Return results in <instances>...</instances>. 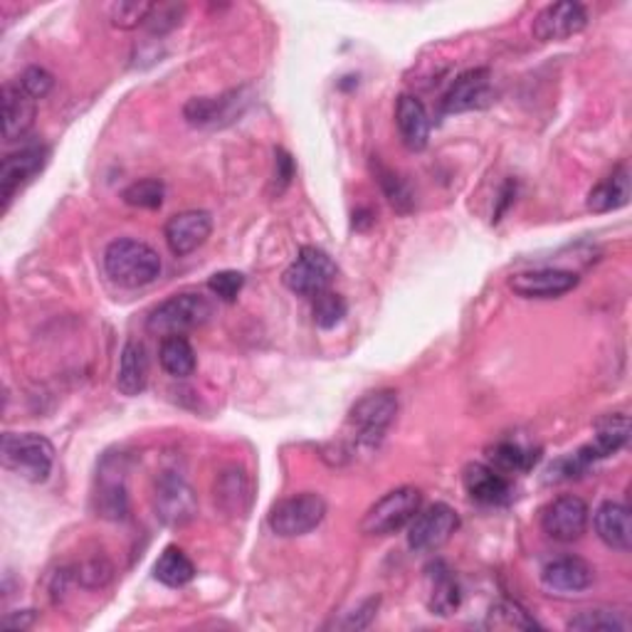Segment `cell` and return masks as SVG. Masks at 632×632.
I'll return each instance as SVG.
<instances>
[{
	"label": "cell",
	"instance_id": "cell-33",
	"mask_svg": "<svg viewBox=\"0 0 632 632\" xmlns=\"http://www.w3.org/2000/svg\"><path fill=\"white\" fill-rule=\"evenodd\" d=\"M156 3H144V0H120V3L110 6V20L114 28L120 30H134L138 25H146L152 18Z\"/></svg>",
	"mask_w": 632,
	"mask_h": 632
},
{
	"label": "cell",
	"instance_id": "cell-23",
	"mask_svg": "<svg viewBox=\"0 0 632 632\" xmlns=\"http://www.w3.org/2000/svg\"><path fill=\"white\" fill-rule=\"evenodd\" d=\"M595 533L601 541L615 551H630L632 546V527H630V509L623 501H603L595 509Z\"/></svg>",
	"mask_w": 632,
	"mask_h": 632
},
{
	"label": "cell",
	"instance_id": "cell-1",
	"mask_svg": "<svg viewBox=\"0 0 632 632\" xmlns=\"http://www.w3.org/2000/svg\"><path fill=\"white\" fill-rule=\"evenodd\" d=\"M104 270L114 284L138 289L156 282L160 274V257L152 245L134 238H120L106 245Z\"/></svg>",
	"mask_w": 632,
	"mask_h": 632
},
{
	"label": "cell",
	"instance_id": "cell-3",
	"mask_svg": "<svg viewBox=\"0 0 632 632\" xmlns=\"http://www.w3.org/2000/svg\"><path fill=\"white\" fill-rule=\"evenodd\" d=\"M213 317V304L208 297L196 292H184L168 297L166 302H160L152 314L146 319V327L152 334L158 336H184L186 331L198 329L208 324Z\"/></svg>",
	"mask_w": 632,
	"mask_h": 632
},
{
	"label": "cell",
	"instance_id": "cell-30",
	"mask_svg": "<svg viewBox=\"0 0 632 632\" xmlns=\"http://www.w3.org/2000/svg\"><path fill=\"white\" fill-rule=\"evenodd\" d=\"M630 437V421L623 413L605 415L601 423L595 425V441L591 443V449L598 459H605L610 455H615L618 449H623L628 445Z\"/></svg>",
	"mask_w": 632,
	"mask_h": 632
},
{
	"label": "cell",
	"instance_id": "cell-31",
	"mask_svg": "<svg viewBox=\"0 0 632 632\" xmlns=\"http://www.w3.org/2000/svg\"><path fill=\"white\" fill-rule=\"evenodd\" d=\"M373 176H376L383 196L391 203V208L403 213V216H408V213L415 208V196L408 186V180L401 178L393 168L381 164V160H373Z\"/></svg>",
	"mask_w": 632,
	"mask_h": 632
},
{
	"label": "cell",
	"instance_id": "cell-21",
	"mask_svg": "<svg viewBox=\"0 0 632 632\" xmlns=\"http://www.w3.org/2000/svg\"><path fill=\"white\" fill-rule=\"evenodd\" d=\"M395 124H398L403 144L411 152H423L431 142V116H427L425 104L417 96L401 94L398 104H395Z\"/></svg>",
	"mask_w": 632,
	"mask_h": 632
},
{
	"label": "cell",
	"instance_id": "cell-41",
	"mask_svg": "<svg viewBox=\"0 0 632 632\" xmlns=\"http://www.w3.org/2000/svg\"><path fill=\"white\" fill-rule=\"evenodd\" d=\"M381 605V598H369L366 603H361L353 613H349V618L344 623H339V628H346V630H361V628H369L371 620L376 618V610Z\"/></svg>",
	"mask_w": 632,
	"mask_h": 632
},
{
	"label": "cell",
	"instance_id": "cell-43",
	"mask_svg": "<svg viewBox=\"0 0 632 632\" xmlns=\"http://www.w3.org/2000/svg\"><path fill=\"white\" fill-rule=\"evenodd\" d=\"M32 623H35V610H20V613L15 615V620L10 618V615L3 618V625H6V628H13V630H25V628H30Z\"/></svg>",
	"mask_w": 632,
	"mask_h": 632
},
{
	"label": "cell",
	"instance_id": "cell-29",
	"mask_svg": "<svg viewBox=\"0 0 632 632\" xmlns=\"http://www.w3.org/2000/svg\"><path fill=\"white\" fill-rule=\"evenodd\" d=\"M158 361L160 369L174 379H188L196 371V351L186 336H166L160 341Z\"/></svg>",
	"mask_w": 632,
	"mask_h": 632
},
{
	"label": "cell",
	"instance_id": "cell-7",
	"mask_svg": "<svg viewBox=\"0 0 632 632\" xmlns=\"http://www.w3.org/2000/svg\"><path fill=\"white\" fill-rule=\"evenodd\" d=\"M398 415V393L395 391H373L353 405L349 413V425L356 433L359 443L376 445L385 431Z\"/></svg>",
	"mask_w": 632,
	"mask_h": 632
},
{
	"label": "cell",
	"instance_id": "cell-12",
	"mask_svg": "<svg viewBox=\"0 0 632 632\" xmlns=\"http://www.w3.org/2000/svg\"><path fill=\"white\" fill-rule=\"evenodd\" d=\"M48 160L50 148L45 144H32L6 156L3 166H0V198H3V208L10 206V200L15 198L20 188H25L32 178L42 174Z\"/></svg>",
	"mask_w": 632,
	"mask_h": 632
},
{
	"label": "cell",
	"instance_id": "cell-2",
	"mask_svg": "<svg viewBox=\"0 0 632 632\" xmlns=\"http://www.w3.org/2000/svg\"><path fill=\"white\" fill-rule=\"evenodd\" d=\"M3 465L30 485H42L52 475L55 447L45 435L38 433H6L3 435Z\"/></svg>",
	"mask_w": 632,
	"mask_h": 632
},
{
	"label": "cell",
	"instance_id": "cell-27",
	"mask_svg": "<svg viewBox=\"0 0 632 632\" xmlns=\"http://www.w3.org/2000/svg\"><path fill=\"white\" fill-rule=\"evenodd\" d=\"M541 453L533 447H527L514 441H501L497 445H491L487 449L489 465L499 469L501 475H514V473H529L533 465L539 463Z\"/></svg>",
	"mask_w": 632,
	"mask_h": 632
},
{
	"label": "cell",
	"instance_id": "cell-25",
	"mask_svg": "<svg viewBox=\"0 0 632 632\" xmlns=\"http://www.w3.org/2000/svg\"><path fill=\"white\" fill-rule=\"evenodd\" d=\"M630 168L620 164L613 174L605 176L591 193H588V210L593 213H613L628 206L630 200Z\"/></svg>",
	"mask_w": 632,
	"mask_h": 632
},
{
	"label": "cell",
	"instance_id": "cell-6",
	"mask_svg": "<svg viewBox=\"0 0 632 632\" xmlns=\"http://www.w3.org/2000/svg\"><path fill=\"white\" fill-rule=\"evenodd\" d=\"M336 272V262L324 250L307 245V248L299 250L297 260L284 270L282 282L289 292L314 299L321 292H327L331 282H334Z\"/></svg>",
	"mask_w": 632,
	"mask_h": 632
},
{
	"label": "cell",
	"instance_id": "cell-37",
	"mask_svg": "<svg viewBox=\"0 0 632 632\" xmlns=\"http://www.w3.org/2000/svg\"><path fill=\"white\" fill-rule=\"evenodd\" d=\"M18 84L20 90L32 96V100H42V96H48L52 87H55V77L42 68H28L23 74H20Z\"/></svg>",
	"mask_w": 632,
	"mask_h": 632
},
{
	"label": "cell",
	"instance_id": "cell-10",
	"mask_svg": "<svg viewBox=\"0 0 632 632\" xmlns=\"http://www.w3.org/2000/svg\"><path fill=\"white\" fill-rule=\"evenodd\" d=\"M459 529V517L457 511L445 505V501H437L427 509H421L415 514V519L411 521L408 529V546L417 553H431L437 551L441 546L449 541V537Z\"/></svg>",
	"mask_w": 632,
	"mask_h": 632
},
{
	"label": "cell",
	"instance_id": "cell-17",
	"mask_svg": "<svg viewBox=\"0 0 632 632\" xmlns=\"http://www.w3.org/2000/svg\"><path fill=\"white\" fill-rule=\"evenodd\" d=\"M588 25V13L581 3L563 0V3L546 6L533 20V38L541 42H556L578 35Z\"/></svg>",
	"mask_w": 632,
	"mask_h": 632
},
{
	"label": "cell",
	"instance_id": "cell-38",
	"mask_svg": "<svg viewBox=\"0 0 632 632\" xmlns=\"http://www.w3.org/2000/svg\"><path fill=\"white\" fill-rule=\"evenodd\" d=\"M184 13H186L184 6H156L152 18L146 20V28L152 30L154 35H164V32H170L180 25Z\"/></svg>",
	"mask_w": 632,
	"mask_h": 632
},
{
	"label": "cell",
	"instance_id": "cell-40",
	"mask_svg": "<svg viewBox=\"0 0 632 632\" xmlns=\"http://www.w3.org/2000/svg\"><path fill=\"white\" fill-rule=\"evenodd\" d=\"M292 178H294L292 156H289L284 148H277L274 152V193L277 196L287 190V186L292 184Z\"/></svg>",
	"mask_w": 632,
	"mask_h": 632
},
{
	"label": "cell",
	"instance_id": "cell-4",
	"mask_svg": "<svg viewBox=\"0 0 632 632\" xmlns=\"http://www.w3.org/2000/svg\"><path fill=\"white\" fill-rule=\"evenodd\" d=\"M423 509V491L415 487H398L381 497L361 521V531L366 537H391L415 519Z\"/></svg>",
	"mask_w": 632,
	"mask_h": 632
},
{
	"label": "cell",
	"instance_id": "cell-22",
	"mask_svg": "<svg viewBox=\"0 0 632 632\" xmlns=\"http://www.w3.org/2000/svg\"><path fill=\"white\" fill-rule=\"evenodd\" d=\"M35 124V100L20 90V84L3 87V138L8 144L20 142Z\"/></svg>",
	"mask_w": 632,
	"mask_h": 632
},
{
	"label": "cell",
	"instance_id": "cell-26",
	"mask_svg": "<svg viewBox=\"0 0 632 632\" xmlns=\"http://www.w3.org/2000/svg\"><path fill=\"white\" fill-rule=\"evenodd\" d=\"M216 501L218 505L238 517V514H248L252 501V485L250 477L240 467H228L216 481Z\"/></svg>",
	"mask_w": 632,
	"mask_h": 632
},
{
	"label": "cell",
	"instance_id": "cell-32",
	"mask_svg": "<svg viewBox=\"0 0 632 632\" xmlns=\"http://www.w3.org/2000/svg\"><path fill=\"white\" fill-rule=\"evenodd\" d=\"M566 628L576 632H625L630 628V620L613 608H593L571 618Z\"/></svg>",
	"mask_w": 632,
	"mask_h": 632
},
{
	"label": "cell",
	"instance_id": "cell-19",
	"mask_svg": "<svg viewBox=\"0 0 632 632\" xmlns=\"http://www.w3.org/2000/svg\"><path fill=\"white\" fill-rule=\"evenodd\" d=\"M465 489L469 497L485 507L509 505L514 497V487L507 475H501L499 469L481 463H475L465 469Z\"/></svg>",
	"mask_w": 632,
	"mask_h": 632
},
{
	"label": "cell",
	"instance_id": "cell-42",
	"mask_svg": "<svg viewBox=\"0 0 632 632\" xmlns=\"http://www.w3.org/2000/svg\"><path fill=\"white\" fill-rule=\"evenodd\" d=\"M112 578V566L106 561H90L84 563L80 573H77V581H82L87 588H96L106 583Z\"/></svg>",
	"mask_w": 632,
	"mask_h": 632
},
{
	"label": "cell",
	"instance_id": "cell-18",
	"mask_svg": "<svg viewBox=\"0 0 632 632\" xmlns=\"http://www.w3.org/2000/svg\"><path fill=\"white\" fill-rule=\"evenodd\" d=\"M593 578H595L593 566L583 559H578V556H561V559L546 563L541 571L543 588L556 595L583 593L593 586Z\"/></svg>",
	"mask_w": 632,
	"mask_h": 632
},
{
	"label": "cell",
	"instance_id": "cell-9",
	"mask_svg": "<svg viewBox=\"0 0 632 632\" xmlns=\"http://www.w3.org/2000/svg\"><path fill=\"white\" fill-rule=\"evenodd\" d=\"M154 509L156 517L164 521L166 527L180 529L196 519L198 497L184 477L176 473H164L156 481Z\"/></svg>",
	"mask_w": 632,
	"mask_h": 632
},
{
	"label": "cell",
	"instance_id": "cell-34",
	"mask_svg": "<svg viewBox=\"0 0 632 632\" xmlns=\"http://www.w3.org/2000/svg\"><path fill=\"white\" fill-rule=\"evenodd\" d=\"M314 324L319 329H336L341 321L346 319L349 314V304L346 299L336 294V292H321L319 297H314Z\"/></svg>",
	"mask_w": 632,
	"mask_h": 632
},
{
	"label": "cell",
	"instance_id": "cell-11",
	"mask_svg": "<svg viewBox=\"0 0 632 632\" xmlns=\"http://www.w3.org/2000/svg\"><path fill=\"white\" fill-rule=\"evenodd\" d=\"M588 505L581 497L573 495H563L556 497L553 501L543 507L541 511V529L549 539L561 541V543H571L578 541L588 529Z\"/></svg>",
	"mask_w": 632,
	"mask_h": 632
},
{
	"label": "cell",
	"instance_id": "cell-14",
	"mask_svg": "<svg viewBox=\"0 0 632 632\" xmlns=\"http://www.w3.org/2000/svg\"><path fill=\"white\" fill-rule=\"evenodd\" d=\"M491 72L487 68H475L459 74V77L449 84V90L443 96V112L445 114H463L481 110L491 102Z\"/></svg>",
	"mask_w": 632,
	"mask_h": 632
},
{
	"label": "cell",
	"instance_id": "cell-20",
	"mask_svg": "<svg viewBox=\"0 0 632 632\" xmlns=\"http://www.w3.org/2000/svg\"><path fill=\"white\" fill-rule=\"evenodd\" d=\"M425 581H427V595H425L427 610L441 618L457 613L459 603H463V591H459V583L455 573L449 571V566L445 561L431 563L425 569Z\"/></svg>",
	"mask_w": 632,
	"mask_h": 632
},
{
	"label": "cell",
	"instance_id": "cell-36",
	"mask_svg": "<svg viewBox=\"0 0 632 632\" xmlns=\"http://www.w3.org/2000/svg\"><path fill=\"white\" fill-rule=\"evenodd\" d=\"M242 287H245V274L235 270L216 272L208 280V289L220 299V302H235L242 292Z\"/></svg>",
	"mask_w": 632,
	"mask_h": 632
},
{
	"label": "cell",
	"instance_id": "cell-16",
	"mask_svg": "<svg viewBox=\"0 0 632 632\" xmlns=\"http://www.w3.org/2000/svg\"><path fill=\"white\" fill-rule=\"evenodd\" d=\"M248 102L250 96H245V90H232L220 96H196L186 104L184 116L190 126H222L240 116Z\"/></svg>",
	"mask_w": 632,
	"mask_h": 632
},
{
	"label": "cell",
	"instance_id": "cell-13",
	"mask_svg": "<svg viewBox=\"0 0 632 632\" xmlns=\"http://www.w3.org/2000/svg\"><path fill=\"white\" fill-rule=\"evenodd\" d=\"M581 277L559 267H539V270L517 272L509 280V289L521 299H556L573 292Z\"/></svg>",
	"mask_w": 632,
	"mask_h": 632
},
{
	"label": "cell",
	"instance_id": "cell-8",
	"mask_svg": "<svg viewBox=\"0 0 632 632\" xmlns=\"http://www.w3.org/2000/svg\"><path fill=\"white\" fill-rule=\"evenodd\" d=\"M94 509L106 521H124L128 517V489H126V457L104 455L96 469Z\"/></svg>",
	"mask_w": 632,
	"mask_h": 632
},
{
	"label": "cell",
	"instance_id": "cell-35",
	"mask_svg": "<svg viewBox=\"0 0 632 632\" xmlns=\"http://www.w3.org/2000/svg\"><path fill=\"white\" fill-rule=\"evenodd\" d=\"M164 196H166V188L156 178L136 180V184L124 188V193H122V198H124L126 206L146 208V210L160 208V203H164Z\"/></svg>",
	"mask_w": 632,
	"mask_h": 632
},
{
	"label": "cell",
	"instance_id": "cell-5",
	"mask_svg": "<svg viewBox=\"0 0 632 632\" xmlns=\"http://www.w3.org/2000/svg\"><path fill=\"white\" fill-rule=\"evenodd\" d=\"M327 517V501L317 491H302V495L280 499L270 509V517L267 524L277 533V537L284 539H297L304 537V533L314 531L321 521Z\"/></svg>",
	"mask_w": 632,
	"mask_h": 632
},
{
	"label": "cell",
	"instance_id": "cell-39",
	"mask_svg": "<svg viewBox=\"0 0 632 632\" xmlns=\"http://www.w3.org/2000/svg\"><path fill=\"white\" fill-rule=\"evenodd\" d=\"M491 613H497L507 625H514V628H527V630L539 628L537 620L527 615V610L517 603H511V601H501L499 605L491 608Z\"/></svg>",
	"mask_w": 632,
	"mask_h": 632
},
{
	"label": "cell",
	"instance_id": "cell-15",
	"mask_svg": "<svg viewBox=\"0 0 632 632\" xmlns=\"http://www.w3.org/2000/svg\"><path fill=\"white\" fill-rule=\"evenodd\" d=\"M213 232V216L208 210H186L170 218L164 228L168 250L176 257L196 252L208 242Z\"/></svg>",
	"mask_w": 632,
	"mask_h": 632
},
{
	"label": "cell",
	"instance_id": "cell-24",
	"mask_svg": "<svg viewBox=\"0 0 632 632\" xmlns=\"http://www.w3.org/2000/svg\"><path fill=\"white\" fill-rule=\"evenodd\" d=\"M148 383V353L142 341H126L120 359V373H116V388L122 395L144 393Z\"/></svg>",
	"mask_w": 632,
	"mask_h": 632
},
{
	"label": "cell",
	"instance_id": "cell-28",
	"mask_svg": "<svg viewBox=\"0 0 632 632\" xmlns=\"http://www.w3.org/2000/svg\"><path fill=\"white\" fill-rule=\"evenodd\" d=\"M154 576L156 581L168 588H184L196 578V566H193L184 549L168 546V549H164V553L158 556V561L154 566Z\"/></svg>",
	"mask_w": 632,
	"mask_h": 632
}]
</instances>
